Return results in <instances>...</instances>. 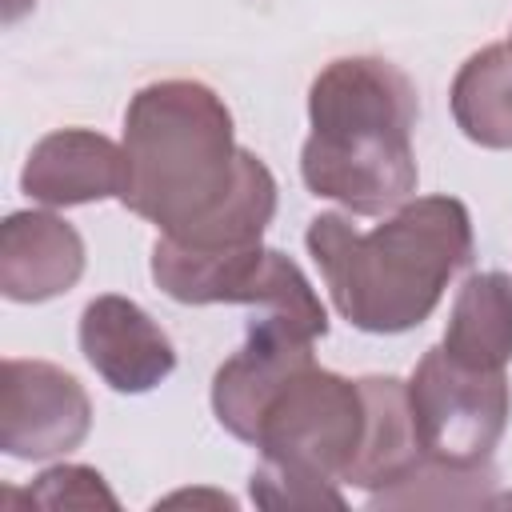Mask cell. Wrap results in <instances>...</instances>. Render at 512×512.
Instances as JSON below:
<instances>
[{
  "mask_svg": "<svg viewBox=\"0 0 512 512\" xmlns=\"http://www.w3.org/2000/svg\"><path fill=\"white\" fill-rule=\"evenodd\" d=\"M124 156L120 204L180 248H248L276 216V176L236 144L228 104L200 80L144 84L124 108Z\"/></svg>",
  "mask_w": 512,
  "mask_h": 512,
  "instance_id": "obj_1",
  "label": "cell"
},
{
  "mask_svg": "<svg viewBox=\"0 0 512 512\" xmlns=\"http://www.w3.org/2000/svg\"><path fill=\"white\" fill-rule=\"evenodd\" d=\"M304 244L336 312L360 332L396 336L420 328L452 276L472 264V216L456 196H416L368 232L320 212Z\"/></svg>",
  "mask_w": 512,
  "mask_h": 512,
  "instance_id": "obj_2",
  "label": "cell"
},
{
  "mask_svg": "<svg viewBox=\"0 0 512 512\" xmlns=\"http://www.w3.org/2000/svg\"><path fill=\"white\" fill-rule=\"evenodd\" d=\"M308 140L300 176L312 196L352 216H384L416 196V88L380 56H340L308 88Z\"/></svg>",
  "mask_w": 512,
  "mask_h": 512,
  "instance_id": "obj_3",
  "label": "cell"
},
{
  "mask_svg": "<svg viewBox=\"0 0 512 512\" xmlns=\"http://www.w3.org/2000/svg\"><path fill=\"white\" fill-rule=\"evenodd\" d=\"M368 396L360 380L320 368L312 356L288 368L256 408L252 448L260 468L248 492L260 508H344L336 488L360 456Z\"/></svg>",
  "mask_w": 512,
  "mask_h": 512,
  "instance_id": "obj_4",
  "label": "cell"
},
{
  "mask_svg": "<svg viewBox=\"0 0 512 512\" xmlns=\"http://www.w3.org/2000/svg\"><path fill=\"white\" fill-rule=\"evenodd\" d=\"M152 280L176 304H248L312 340L328 336V312L300 264L264 244L196 252L160 236L152 244Z\"/></svg>",
  "mask_w": 512,
  "mask_h": 512,
  "instance_id": "obj_5",
  "label": "cell"
},
{
  "mask_svg": "<svg viewBox=\"0 0 512 512\" xmlns=\"http://www.w3.org/2000/svg\"><path fill=\"white\" fill-rule=\"evenodd\" d=\"M408 412L424 456L456 468L488 464L512 416L508 372L464 368L436 344L416 360Z\"/></svg>",
  "mask_w": 512,
  "mask_h": 512,
  "instance_id": "obj_6",
  "label": "cell"
},
{
  "mask_svg": "<svg viewBox=\"0 0 512 512\" xmlns=\"http://www.w3.org/2000/svg\"><path fill=\"white\" fill-rule=\"evenodd\" d=\"M92 432L84 384L52 360H4L0 452L12 460H52L80 448Z\"/></svg>",
  "mask_w": 512,
  "mask_h": 512,
  "instance_id": "obj_7",
  "label": "cell"
},
{
  "mask_svg": "<svg viewBox=\"0 0 512 512\" xmlns=\"http://www.w3.org/2000/svg\"><path fill=\"white\" fill-rule=\"evenodd\" d=\"M80 352L96 368V376L120 396L152 392L176 368V348L168 332L136 300L116 292H104L84 304Z\"/></svg>",
  "mask_w": 512,
  "mask_h": 512,
  "instance_id": "obj_8",
  "label": "cell"
},
{
  "mask_svg": "<svg viewBox=\"0 0 512 512\" xmlns=\"http://www.w3.org/2000/svg\"><path fill=\"white\" fill-rule=\"evenodd\" d=\"M124 188H128L124 144L92 128H56L40 136L20 172V192L48 208H76L108 196L120 200Z\"/></svg>",
  "mask_w": 512,
  "mask_h": 512,
  "instance_id": "obj_9",
  "label": "cell"
},
{
  "mask_svg": "<svg viewBox=\"0 0 512 512\" xmlns=\"http://www.w3.org/2000/svg\"><path fill=\"white\" fill-rule=\"evenodd\" d=\"M84 276L80 232L52 212H8L0 224V292L12 304H44Z\"/></svg>",
  "mask_w": 512,
  "mask_h": 512,
  "instance_id": "obj_10",
  "label": "cell"
},
{
  "mask_svg": "<svg viewBox=\"0 0 512 512\" xmlns=\"http://www.w3.org/2000/svg\"><path fill=\"white\" fill-rule=\"evenodd\" d=\"M440 348L480 372H500L512 360V276L508 272H472L448 312Z\"/></svg>",
  "mask_w": 512,
  "mask_h": 512,
  "instance_id": "obj_11",
  "label": "cell"
},
{
  "mask_svg": "<svg viewBox=\"0 0 512 512\" xmlns=\"http://www.w3.org/2000/svg\"><path fill=\"white\" fill-rule=\"evenodd\" d=\"M368 396V432L360 444V456L344 472V484L380 492L396 484L404 472H412L424 460V448L416 440V424L408 412V384L396 376H360Z\"/></svg>",
  "mask_w": 512,
  "mask_h": 512,
  "instance_id": "obj_12",
  "label": "cell"
},
{
  "mask_svg": "<svg viewBox=\"0 0 512 512\" xmlns=\"http://www.w3.org/2000/svg\"><path fill=\"white\" fill-rule=\"evenodd\" d=\"M456 128L480 148H512V48L472 52L448 88Z\"/></svg>",
  "mask_w": 512,
  "mask_h": 512,
  "instance_id": "obj_13",
  "label": "cell"
},
{
  "mask_svg": "<svg viewBox=\"0 0 512 512\" xmlns=\"http://www.w3.org/2000/svg\"><path fill=\"white\" fill-rule=\"evenodd\" d=\"M496 484V468L488 464H472V468H456V464H440L432 456H424L412 472H404L396 484L380 488L372 496V508H460V504H484V488Z\"/></svg>",
  "mask_w": 512,
  "mask_h": 512,
  "instance_id": "obj_14",
  "label": "cell"
},
{
  "mask_svg": "<svg viewBox=\"0 0 512 512\" xmlns=\"http://www.w3.org/2000/svg\"><path fill=\"white\" fill-rule=\"evenodd\" d=\"M32 504L40 508H120L116 496L108 492L104 476L96 468H84V464H56V468H44L28 492H24Z\"/></svg>",
  "mask_w": 512,
  "mask_h": 512,
  "instance_id": "obj_15",
  "label": "cell"
},
{
  "mask_svg": "<svg viewBox=\"0 0 512 512\" xmlns=\"http://www.w3.org/2000/svg\"><path fill=\"white\" fill-rule=\"evenodd\" d=\"M508 48H512V44H508Z\"/></svg>",
  "mask_w": 512,
  "mask_h": 512,
  "instance_id": "obj_16",
  "label": "cell"
}]
</instances>
